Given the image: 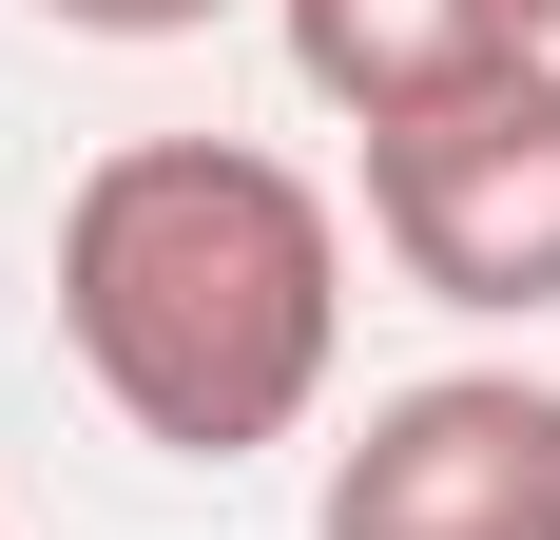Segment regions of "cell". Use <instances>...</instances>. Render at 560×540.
<instances>
[{
  "label": "cell",
  "instance_id": "cell-1",
  "mask_svg": "<svg viewBox=\"0 0 560 540\" xmlns=\"http://www.w3.org/2000/svg\"><path fill=\"white\" fill-rule=\"evenodd\" d=\"M58 348L174 463H252L348 367V213L252 136H116L58 193Z\"/></svg>",
  "mask_w": 560,
  "mask_h": 540
},
{
  "label": "cell",
  "instance_id": "cell-2",
  "mask_svg": "<svg viewBox=\"0 0 560 540\" xmlns=\"http://www.w3.org/2000/svg\"><path fill=\"white\" fill-rule=\"evenodd\" d=\"M368 251L425 309H483V328L560 309V58H503V78L368 136Z\"/></svg>",
  "mask_w": 560,
  "mask_h": 540
},
{
  "label": "cell",
  "instance_id": "cell-3",
  "mask_svg": "<svg viewBox=\"0 0 560 540\" xmlns=\"http://www.w3.org/2000/svg\"><path fill=\"white\" fill-rule=\"evenodd\" d=\"M310 540H560V386L541 367H425L329 444Z\"/></svg>",
  "mask_w": 560,
  "mask_h": 540
},
{
  "label": "cell",
  "instance_id": "cell-4",
  "mask_svg": "<svg viewBox=\"0 0 560 540\" xmlns=\"http://www.w3.org/2000/svg\"><path fill=\"white\" fill-rule=\"evenodd\" d=\"M271 39H290V78H310L348 136H387V116L541 58V0H271Z\"/></svg>",
  "mask_w": 560,
  "mask_h": 540
},
{
  "label": "cell",
  "instance_id": "cell-5",
  "mask_svg": "<svg viewBox=\"0 0 560 540\" xmlns=\"http://www.w3.org/2000/svg\"><path fill=\"white\" fill-rule=\"evenodd\" d=\"M39 20H58V39H213L232 0H39Z\"/></svg>",
  "mask_w": 560,
  "mask_h": 540
},
{
  "label": "cell",
  "instance_id": "cell-6",
  "mask_svg": "<svg viewBox=\"0 0 560 540\" xmlns=\"http://www.w3.org/2000/svg\"><path fill=\"white\" fill-rule=\"evenodd\" d=\"M541 58H560V0H541Z\"/></svg>",
  "mask_w": 560,
  "mask_h": 540
}]
</instances>
